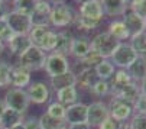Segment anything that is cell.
<instances>
[{
	"label": "cell",
	"mask_w": 146,
	"mask_h": 129,
	"mask_svg": "<svg viewBox=\"0 0 146 129\" xmlns=\"http://www.w3.org/2000/svg\"><path fill=\"white\" fill-rule=\"evenodd\" d=\"M77 13L68 3H55L51 9V19L49 23L54 28H68L75 22Z\"/></svg>",
	"instance_id": "6da1fadb"
},
{
	"label": "cell",
	"mask_w": 146,
	"mask_h": 129,
	"mask_svg": "<svg viewBox=\"0 0 146 129\" xmlns=\"http://www.w3.org/2000/svg\"><path fill=\"white\" fill-rule=\"evenodd\" d=\"M120 42H117L109 32H100L93 39H90L91 51L97 52L104 59H109L111 57V54L114 52V49L117 48Z\"/></svg>",
	"instance_id": "7a4b0ae2"
},
{
	"label": "cell",
	"mask_w": 146,
	"mask_h": 129,
	"mask_svg": "<svg viewBox=\"0 0 146 129\" xmlns=\"http://www.w3.org/2000/svg\"><path fill=\"white\" fill-rule=\"evenodd\" d=\"M45 61H46V54L35 45H32L26 52H23L17 58L19 66H22L31 73L42 70L45 67Z\"/></svg>",
	"instance_id": "3957f363"
},
{
	"label": "cell",
	"mask_w": 146,
	"mask_h": 129,
	"mask_svg": "<svg viewBox=\"0 0 146 129\" xmlns=\"http://www.w3.org/2000/svg\"><path fill=\"white\" fill-rule=\"evenodd\" d=\"M3 102H5L6 107L13 109V110L22 113V115H25L29 110V106H31V100L28 97L26 90L15 89V87H10L6 92V94L3 97Z\"/></svg>",
	"instance_id": "277c9868"
},
{
	"label": "cell",
	"mask_w": 146,
	"mask_h": 129,
	"mask_svg": "<svg viewBox=\"0 0 146 129\" xmlns=\"http://www.w3.org/2000/svg\"><path fill=\"white\" fill-rule=\"evenodd\" d=\"M107 106H109L110 118H113L114 120H117L120 123H127L135 113L132 103H129L126 100H121L119 97H114V96H111Z\"/></svg>",
	"instance_id": "5b68a950"
},
{
	"label": "cell",
	"mask_w": 146,
	"mask_h": 129,
	"mask_svg": "<svg viewBox=\"0 0 146 129\" xmlns=\"http://www.w3.org/2000/svg\"><path fill=\"white\" fill-rule=\"evenodd\" d=\"M136 58H137V54L130 47L129 42H120L109 59L111 61V64L114 67H119L121 70H127L129 66Z\"/></svg>",
	"instance_id": "8992f818"
},
{
	"label": "cell",
	"mask_w": 146,
	"mask_h": 129,
	"mask_svg": "<svg viewBox=\"0 0 146 129\" xmlns=\"http://www.w3.org/2000/svg\"><path fill=\"white\" fill-rule=\"evenodd\" d=\"M44 70L48 74V77L52 78V77H56V76H61V74L70 71L71 64L67 57L56 54V52H49V54H46V61H45Z\"/></svg>",
	"instance_id": "52a82bcc"
},
{
	"label": "cell",
	"mask_w": 146,
	"mask_h": 129,
	"mask_svg": "<svg viewBox=\"0 0 146 129\" xmlns=\"http://www.w3.org/2000/svg\"><path fill=\"white\" fill-rule=\"evenodd\" d=\"M6 22L9 28L12 29L13 35H28L32 29V22H31V16L22 15L15 10H9L7 15L5 16Z\"/></svg>",
	"instance_id": "ba28073f"
},
{
	"label": "cell",
	"mask_w": 146,
	"mask_h": 129,
	"mask_svg": "<svg viewBox=\"0 0 146 129\" xmlns=\"http://www.w3.org/2000/svg\"><path fill=\"white\" fill-rule=\"evenodd\" d=\"M109 116L110 113H109L107 103H104L101 100H96L87 104V123L91 128H98Z\"/></svg>",
	"instance_id": "9c48e42d"
},
{
	"label": "cell",
	"mask_w": 146,
	"mask_h": 129,
	"mask_svg": "<svg viewBox=\"0 0 146 129\" xmlns=\"http://www.w3.org/2000/svg\"><path fill=\"white\" fill-rule=\"evenodd\" d=\"M26 93H28L31 103L38 104V106H42V104L48 103L51 99V90L48 87V84L44 81L31 83L26 87Z\"/></svg>",
	"instance_id": "30bf717a"
},
{
	"label": "cell",
	"mask_w": 146,
	"mask_h": 129,
	"mask_svg": "<svg viewBox=\"0 0 146 129\" xmlns=\"http://www.w3.org/2000/svg\"><path fill=\"white\" fill-rule=\"evenodd\" d=\"M51 9L52 3L49 0H39L35 3V9L31 15L32 26H51Z\"/></svg>",
	"instance_id": "8fae6325"
},
{
	"label": "cell",
	"mask_w": 146,
	"mask_h": 129,
	"mask_svg": "<svg viewBox=\"0 0 146 129\" xmlns=\"http://www.w3.org/2000/svg\"><path fill=\"white\" fill-rule=\"evenodd\" d=\"M31 83H32L31 71H28L22 66H19L17 62L12 64V68H10V87L26 90V87Z\"/></svg>",
	"instance_id": "7c38bea8"
},
{
	"label": "cell",
	"mask_w": 146,
	"mask_h": 129,
	"mask_svg": "<svg viewBox=\"0 0 146 129\" xmlns=\"http://www.w3.org/2000/svg\"><path fill=\"white\" fill-rule=\"evenodd\" d=\"M65 122L68 125L84 123L87 122V104L82 102H77L65 109Z\"/></svg>",
	"instance_id": "4fadbf2b"
},
{
	"label": "cell",
	"mask_w": 146,
	"mask_h": 129,
	"mask_svg": "<svg viewBox=\"0 0 146 129\" xmlns=\"http://www.w3.org/2000/svg\"><path fill=\"white\" fill-rule=\"evenodd\" d=\"M74 33L70 29H62L56 32V45L54 48V52L61 54L64 57H68L71 54L72 42H74Z\"/></svg>",
	"instance_id": "5bb4252c"
},
{
	"label": "cell",
	"mask_w": 146,
	"mask_h": 129,
	"mask_svg": "<svg viewBox=\"0 0 146 129\" xmlns=\"http://www.w3.org/2000/svg\"><path fill=\"white\" fill-rule=\"evenodd\" d=\"M6 47L9 48V51L15 55V57H20L23 52H26L31 47H32V42L29 35H13L9 42L6 44Z\"/></svg>",
	"instance_id": "9a60e30c"
},
{
	"label": "cell",
	"mask_w": 146,
	"mask_h": 129,
	"mask_svg": "<svg viewBox=\"0 0 146 129\" xmlns=\"http://www.w3.org/2000/svg\"><path fill=\"white\" fill-rule=\"evenodd\" d=\"M100 3H101L104 16L114 17V19H117L119 16H123L129 10V6L123 0H100Z\"/></svg>",
	"instance_id": "2e32d148"
},
{
	"label": "cell",
	"mask_w": 146,
	"mask_h": 129,
	"mask_svg": "<svg viewBox=\"0 0 146 129\" xmlns=\"http://www.w3.org/2000/svg\"><path fill=\"white\" fill-rule=\"evenodd\" d=\"M121 20H123L124 26L127 28L130 36L137 35V33H140V32H145V19L140 17L139 15L133 13L132 10H127L126 13H124Z\"/></svg>",
	"instance_id": "e0dca14e"
},
{
	"label": "cell",
	"mask_w": 146,
	"mask_h": 129,
	"mask_svg": "<svg viewBox=\"0 0 146 129\" xmlns=\"http://www.w3.org/2000/svg\"><path fill=\"white\" fill-rule=\"evenodd\" d=\"M80 16L103 22L104 13H103V7H101L100 0H91V2H87L84 5H80Z\"/></svg>",
	"instance_id": "ac0fdd59"
},
{
	"label": "cell",
	"mask_w": 146,
	"mask_h": 129,
	"mask_svg": "<svg viewBox=\"0 0 146 129\" xmlns=\"http://www.w3.org/2000/svg\"><path fill=\"white\" fill-rule=\"evenodd\" d=\"M75 76H77V87H80L82 90H88V92L93 89V86L100 80L94 68H84V70H81Z\"/></svg>",
	"instance_id": "d6986e66"
},
{
	"label": "cell",
	"mask_w": 146,
	"mask_h": 129,
	"mask_svg": "<svg viewBox=\"0 0 146 129\" xmlns=\"http://www.w3.org/2000/svg\"><path fill=\"white\" fill-rule=\"evenodd\" d=\"M56 102L61 103L62 106H71L77 102H80V92L77 86H70V87L61 89L56 92Z\"/></svg>",
	"instance_id": "ffe728a7"
},
{
	"label": "cell",
	"mask_w": 146,
	"mask_h": 129,
	"mask_svg": "<svg viewBox=\"0 0 146 129\" xmlns=\"http://www.w3.org/2000/svg\"><path fill=\"white\" fill-rule=\"evenodd\" d=\"M49 80H51L49 81L51 87L55 92H58L61 89H65V87H70V86H77V76H75V73H72V70L61 74V76L52 77Z\"/></svg>",
	"instance_id": "44dd1931"
},
{
	"label": "cell",
	"mask_w": 146,
	"mask_h": 129,
	"mask_svg": "<svg viewBox=\"0 0 146 129\" xmlns=\"http://www.w3.org/2000/svg\"><path fill=\"white\" fill-rule=\"evenodd\" d=\"M117 42H127L130 39V33L127 28L124 26L121 19H114L109 23V31H107Z\"/></svg>",
	"instance_id": "7402d4cb"
},
{
	"label": "cell",
	"mask_w": 146,
	"mask_h": 129,
	"mask_svg": "<svg viewBox=\"0 0 146 129\" xmlns=\"http://www.w3.org/2000/svg\"><path fill=\"white\" fill-rule=\"evenodd\" d=\"M129 76L135 83H140L142 80L146 78V58L145 57H137L127 68Z\"/></svg>",
	"instance_id": "603a6c76"
},
{
	"label": "cell",
	"mask_w": 146,
	"mask_h": 129,
	"mask_svg": "<svg viewBox=\"0 0 146 129\" xmlns=\"http://www.w3.org/2000/svg\"><path fill=\"white\" fill-rule=\"evenodd\" d=\"M91 51L90 48V39L87 36H75L74 42H72V48H71V57H74L75 59H81L84 58L88 52Z\"/></svg>",
	"instance_id": "cb8c5ba5"
},
{
	"label": "cell",
	"mask_w": 146,
	"mask_h": 129,
	"mask_svg": "<svg viewBox=\"0 0 146 129\" xmlns=\"http://www.w3.org/2000/svg\"><path fill=\"white\" fill-rule=\"evenodd\" d=\"M23 119H25V115L6 107L2 118H0V126H2L3 129H10V128H13V126H16L19 123H22Z\"/></svg>",
	"instance_id": "d4e9b609"
},
{
	"label": "cell",
	"mask_w": 146,
	"mask_h": 129,
	"mask_svg": "<svg viewBox=\"0 0 146 129\" xmlns=\"http://www.w3.org/2000/svg\"><path fill=\"white\" fill-rule=\"evenodd\" d=\"M139 94H140L139 84L133 81V83L127 84L126 87H123V89L117 90L116 93H113L111 96H114V97H119V99H121V100H126V102H129V103H132V104H133V103L137 100Z\"/></svg>",
	"instance_id": "484cf974"
},
{
	"label": "cell",
	"mask_w": 146,
	"mask_h": 129,
	"mask_svg": "<svg viewBox=\"0 0 146 129\" xmlns=\"http://www.w3.org/2000/svg\"><path fill=\"white\" fill-rule=\"evenodd\" d=\"M39 129H68V123L65 119H55L42 113L39 118Z\"/></svg>",
	"instance_id": "4316f807"
},
{
	"label": "cell",
	"mask_w": 146,
	"mask_h": 129,
	"mask_svg": "<svg viewBox=\"0 0 146 129\" xmlns=\"http://www.w3.org/2000/svg\"><path fill=\"white\" fill-rule=\"evenodd\" d=\"M94 70H96L98 78L100 80H104V81L111 80L113 76H114V73H116V67L111 64L110 59H103Z\"/></svg>",
	"instance_id": "83f0119b"
},
{
	"label": "cell",
	"mask_w": 146,
	"mask_h": 129,
	"mask_svg": "<svg viewBox=\"0 0 146 129\" xmlns=\"http://www.w3.org/2000/svg\"><path fill=\"white\" fill-rule=\"evenodd\" d=\"M129 44L135 49L137 57H145L146 58V32H140L137 35L130 36Z\"/></svg>",
	"instance_id": "f1b7e54d"
},
{
	"label": "cell",
	"mask_w": 146,
	"mask_h": 129,
	"mask_svg": "<svg viewBox=\"0 0 146 129\" xmlns=\"http://www.w3.org/2000/svg\"><path fill=\"white\" fill-rule=\"evenodd\" d=\"M55 45H56V32L52 28H49V31L45 33L42 42H40L39 48L42 49L45 54H49V52H54Z\"/></svg>",
	"instance_id": "f546056e"
},
{
	"label": "cell",
	"mask_w": 146,
	"mask_h": 129,
	"mask_svg": "<svg viewBox=\"0 0 146 129\" xmlns=\"http://www.w3.org/2000/svg\"><path fill=\"white\" fill-rule=\"evenodd\" d=\"M35 3H36L35 0H15V2H12V7H13L12 10L31 16L35 9Z\"/></svg>",
	"instance_id": "4dcf8cb0"
},
{
	"label": "cell",
	"mask_w": 146,
	"mask_h": 129,
	"mask_svg": "<svg viewBox=\"0 0 146 129\" xmlns=\"http://www.w3.org/2000/svg\"><path fill=\"white\" fill-rule=\"evenodd\" d=\"M49 28H51V26H32L31 32L28 33V35H29V38H31L32 45H35V47H38V48H39L40 42H42V39H44L45 33L49 31Z\"/></svg>",
	"instance_id": "1f68e13d"
},
{
	"label": "cell",
	"mask_w": 146,
	"mask_h": 129,
	"mask_svg": "<svg viewBox=\"0 0 146 129\" xmlns=\"http://www.w3.org/2000/svg\"><path fill=\"white\" fill-rule=\"evenodd\" d=\"M10 68L12 64L7 61H0V90L10 86Z\"/></svg>",
	"instance_id": "d6a6232c"
},
{
	"label": "cell",
	"mask_w": 146,
	"mask_h": 129,
	"mask_svg": "<svg viewBox=\"0 0 146 129\" xmlns=\"http://www.w3.org/2000/svg\"><path fill=\"white\" fill-rule=\"evenodd\" d=\"M74 23H75L77 28L81 29V31H94V29H97V28L101 25L100 20L87 19V17H82V16H80V15H77Z\"/></svg>",
	"instance_id": "836d02e7"
},
{
	"label": "cell",
	"mask_w": 146,
	"mask_h": 129,
	"mask_svg": "<svg viewBox=\"0 0 146 129\" xmlns=\"http://www.w3.org/2000/svg\"><path fill=\"white\" fill-rule=\"evenodd\" d=\"M91 94H94L96 97H104V96H109L111 94V86L109 81H104V80H98L94 86L93 89L90 90Z\"/></svg>",
	"instance_id": "e575fe53"
},
{
	"label": "cell",
	"mask_w": 146,
	"mask_h": 129,
	"mask_svg": "<svg viewBox=\"0 0 146 129\" xmlns=\"http://www.w3.org/2000/svg\"><path fill=\"white\" fill-rule=\"evenodd\" d=\"M65 106H62L61 103H58L56 100L55 102H51L46 107V115L51 116V118H55V119H64L65 118Z\"/></svg>",
	"instance_id": "d590c367"
},
{
	"label": "cell",
	"mask_w": 146,
	"mask_h": 129,
	"mask_svg": "<svg viewBox=\"0 0 146 129\" xmlns=\"http://www.w3.org/2000/svg\"><path fill=\"white\" fill-rule=\"evenodd\" d=\"M130 129H146V115L145 113H133L130 120L127 122Z\"/></svg>",
	"instance_id": "8d00e7d4"
},
{
	"label": "cell",
	"mask_w": 146,
	"mask_h": 129,
	"mask_svg": "<svg viewBox=\"0 0 146 129\" xmlns=\"http://www.w3.org/2000/svg\"><path fill=\"white\" fill-rule=\"evenodd\" d=\"M12 36H13L12 29L9 28V25H7V22H6V19L2 17V19H0V41L5 42V44H7L9 39H10Z\"/></svg>",
	"instance_id": "74e56055"
},
{
	"label": "cell",
	"mask_w": 146,
	"mask_h": 129,
	"mask_svg": "<svg viewBox=\"0 0 146 129\" xmlns=\"http://www.w3.org/2000/svg\"><path fill=\"white\" fill-rule=\"evenodd\" d=\"M129 10H132L133 13H136L145 19L146 17V0H135L129 6Z\"/></svg>",
	"instance_id": "f35d334b"
},
{
	"label": "cell",
	"mask_w": 146,
	"mask_h": 129,
	"mask_svg": "<svg viewBox=\"0 0 146 129\" xmlns=\"http://www.w3.org/2000/svg\"><path fill=\"white\" fill-rule=\"evenodd\" d=\"M133 110L135 113H145L146 115V94H139L137 100L133 103Z\"/></svg>",
	"instance_id": "ab89813d"
},
{
	"label": "cell",
	"mask_w": 146,
	"mask_h": 129,
	"mask_svg": "<svg viewBox=\"0 0 146 129\" xmlns=\"http://www.w3.org/2000/svg\"><path fill=\"white\" fill-rule=\"evenodd\" d=\"M123 125H124V123H120V122H117V120H114L113 118L109 116L97 129H121Z\"/></svg>",
	"instance_id": "60d3db41"
},
{
	"label": "cell",
	"mask_w": 146,
	"mask_h": 129,
	"mask_svg": "<svg viewBox=\"0 0 146 129\" xmlns=\"http://www.w3.org/2000/svg\"><path fill=\"white\" fill-rule=\"evenodd\" d=\"M23 126H25V129H39V118H36V116L25 118Z\"/></svg>",
	"instance_id": "b9f144b4"
},
{
	"label": "cell",
	"mask_w": 146,
	"mask_h": 129,
	"mask_svg": "<svg viewBox=\"0 0 146 129\" xmlns=\"http://www.w3.org/2000/svg\"><path fill=\"white\" fill-rule=\"evenodd\" d=\"M9 10H10V9H9V3L3 2V0H0V19L5 17Z\"/></svg>",
	"instance_id": "7bdbcfd3"
},
{
	"label": "cell",
	"mask_w": 146,
	"mask_h": 129,
	"mask_svg": "<svg viewBox=\"0 0 146 129\" xmlns=\"http://www.w3.org/2000/svg\"><path fill=\"white\" fill-rule=\"evenodd\" d=\"M68 129H93L87 122L84 123H74V125H68Z\"/></svg>",
	"instance_id": "ee69618b"
},
{
	"label": "cell",
	"mask_w": 146,
	"mask_h": 129,
	"mask_svg": "<svg viewBox=\"0 0 146 129\" xmlns=\"http://www.w3.org/2000/svg\"><path fill=\"white\" fill-rule=\"evenodd\" d=\"M139 89H140V93L142 94H146V78L139 83Z\"/></svg>",
	"instance_id": "f6af8a7d"
},
{
	"label": "cell",
	"mask_w": 146,
	"mask_h": 129,
	"mask_svg": "<svg viewBox=\"0 0 146 129\" xmlns=\"http://www.w3.org/2000/svg\"><path fill=\"white\" fill-rule=\"evenodd\" d=\"M5 109H6V104H5L3 99H0V118H2V115H3Z\"/></svg>",
	"instance_id": "bcb514c9"
},
{
	"label": "cell",
	"mask_w": 146,
	"mask_h": 129,
	"mask_svg": "<svg viewBox=\"0 0 146 129\" xmlns=\"http://www.w3.org/2000/svg\"><path fill=\"white\" fill-rule=\"evenodd\" d=\"M5 49H6V44H5V42H2V41H0V58H2V55H3Z\"/></svg>",
	"instance_id": "7dc6e473"
},
{
	"label": "cell",
	"mask_w": 146,
	"mask_h": 129,
	"mask_svg": "<svg viewBox=\"0 0 146 129\" xmlns=\"http://www.w3.org/2000/svg\"><path fill=\"white\" fill-rule=\"evenodd\" d=\"M10 129H25L23 122H22V123H19V125H16V126H13V128H10Z\"/></svg>",
	"instance_id": "c3c4849f"
},
{
	"label": "cell",
	"mask_w": 146,
	"mask_h": 129,
	"mask_svg": "<svg viewBox=\"0 0 146 129\" xmlns=\"http://www.w3.org/2000/svg\"><path fill=\"white\" fill-rule=\"evenodd\" d=\"M75 2H77L78 5H84V3H87V2H91V0H75Z\"/></svg>",
	"instance_id": "681fc988"
},
{
	"label": "cell",
	"mask_w": 146,
	"mask_h": 129,
	"mask_svg": "<svg viewBox=\"0 0 146 129\" xmlns=\"http://www.w3.org/2000/svg\"><path fill=\"white\" fill-rule=\"evenodd\" d=\"M49 2H51L52 5H55V3H64L65 0H49Z\"/></svg>",
	"instance_id": "f907efd6"
},
{
	"label": "cell",
	"mask_w": 146,
	"mask_h": 129,
	"mask_svg": "<svg viewBox=\"0 0 146 129\" xmlns=\"http://www.w3.org/2000/svg\"><path fill=\"white\" fill-rule=\"evenodd\" d=\"M123 2H124V3H126L127 6H130V5H132V3L135 2V0H123Z\"/></svg>",
	"instance_id": "816d5d0a"
},
{
	"label": "cell",
	"mask_w": 146,
	"mask_h": 129,
	"mask_svg": "<svg viewBox=\"0 0 146 129\" xmlns=\"http://www.w3.org/2000/svg\"><path fill=\"white\" fill-rule=\"evenodd\" d=\"M121 129H130V126H129V123H124V125L121 126Z\"/></svg>",
	"instance_id": "f5cc1de1"
},
{
	"label": "cell",
	"mask_w": 146,
	"mask_h": 129,
	"mask_svg": "<svg viewBox=\"0 0 146 129\" xmlns=\"http://www.w3.org/2000/svg\"><path fill=\"white\" fill-rule=\"evenodd\" d=\"M3 2H6V3H10V5H12V2H13V0H3Z\"/></svg>",
	"instance_id": "db71d44e"
},
{
	"label": "cell",
	"mask_w": 146,
	"mask_h": 129,
	"mask_svg": "<svg viewBox=\"0 0 146 129\" xmlns=\"http://www.w3.org/2000/svg\"><path fill=\"white\" fill-rule=\"evenodd\" d=\"M145 32H146V17H145Z\"/></svg>",
	"instance_id": "11a10c76"
},
{
	"label": "cell",
	"mask_w": 146,
	"mask_h": 129,
	"mask_svg": "<svg viewBox=\"0 0 146 129\" xmlns=\"http://www.w3.org/2000/svg\"><path fill=\"white\" fill-rule=\"evenodd\" d=\"M35 2H39V0H35Z\"/></svg>",
	"instance_id": "9f6ffc18"
},
{
	"label": "cell",
	"mask_w": 146,
	"mask_h": 129,
	"mask_svg": "<svg viewBox=\"0 0 146 129\" xmlns=\"http://www.w3.org/2000/svg\"><path fill=\"white\" fill-rule=\"evenodd\" d=\"M13 2H15V0H13Z\"/></svg>",
	"instance_id": "6f0895ef"
}]
</instances>
